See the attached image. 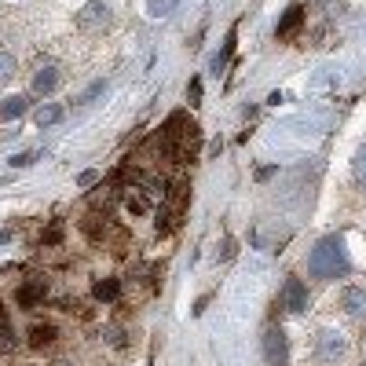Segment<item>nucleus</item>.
Segmentation results:
<instances>
[{
  "label": "nucleus",
  "mask_w": 366,
  "mask_h": 366,
  "mask_svg": "<svg viewBox=\"0 0 366 366\" xmlns=\"http://www.w3.org/2000/svg\"><path fill=\"white\" fill-rule=\"evenodd\" d=\"M198 143H202V132H198V125H194V121H187V114H173V117H168V125L162 128V147H165V154L176 165L194 162Z\"/></svg>",
  "instance_id": "nucleus-1"
},
{
  "label": "nucleus",
  "mask_w": 366,
  "mask_h": 366,
  "mask_svg": "<svg viewBox=\"0 0 366 366\" xmlns=\"http://www.w3.org/2000/svg\"><path fill=\"white\" fill-rule=\"evenodd\" d=\"M308 271L315 274V279H341V274L348 271V256H345L341 234H330V238H322L315 250H311Z\"/></svg>",
  "instance_id": "nucleus-2"
},
{
  "label": "nucleus",
  "mask_w": 366,
  "mask_h": 366,
  "mask_svg": "<svg viewBox=\"0 0 366 366\" xmlns=\"http://www.w3.org/2000/svg\"><path fill=\"white\" fill-rule=\"evenodd\" d=\"M154 198H158L154 183H136V187H128V194H125V209H128L132 216H143V213H150Z\"/></svg>",
  "instance_id": "nucleus-3"
},
{
  "label": "nucleus",
  "mask_w": 366,
  "mask_h": 366,
  "mask_svg": "<svg viewBox=\"0 0 366 366\" xmlns=\"http://www.w3.org/2000/svg\"><path fill=\"white\" fill-rule=\"evenodd\" d=\"M264 356L271 366H286L290 363V345H286V333L279 330V326H268L264 333Z\"/></svg>",
  "instance_id": "nucleus-4"
},
{
  "label": "nucleus",
  "mask_w": 366,
  "mask_h": 366,
  "mask_svg": "<svg viewBox=\"0 0 366 366\" xmlns=\"http://www.w3.org/2000/svg\"><path fill=\"white\" fill-rule=\"evenodd\" d=\"M279 304H282L286 311H293V315H297V311H304V308H308V286L300 282V279H286Z\"/></svg>",
  "instance_id": "nucleus-5"
},
{
  "label": "nucleus",
  "mask_w": 366,
  "mask_h": 366,
  "mask_svg": "<svg viewBox=\"0 0 366 366\" xmlns=\"http://www.w3.org/2000/svg\"><path fill=\"white\" fill-rule=\"evenodd\" d=\"M44 297H48V282H44V279H26V282L19 286V293H15L19 308H26V311H33Z\"/></svg>",
  "instance_id": "nucleus-6"
},
{
  "label": "nucleus",
  "mask_w": 366,
  "mask_h": 366,
  "mask_svg": "<svg viewBox=\"0 0 366 366\" xmlns=\"http://www.w3.org/2000/svg\"><path fill=\"white\" fill-rule=\"evenodd\" d=\"M341 308L348 311V315L363 319V315H366V290H359V286H348V290L341 293Z\"/></svg>",
  "instance_id": "nucleus-7"
},
{
  "label": "nucleus",
  "mask_w": 366,
  "mask_h": 366,
  "mask_svg": "<svg viewBox=\"0 0 366 366\" xmlns=\"http://www.w3.org/2000/svg\"><path fill=\"white\" fill-rule=\"evenodd\" d=\"M55 345V326L51 322H37V326H30V348H51Z\"/></svg>",
  "instance_id": "nucleus-8"
},
{
  "label": "nucleus",
  "mask_w": 366,
  "mask_h": 366,
  "mask_svg": "<svg viewBox=\"0 0 366 366\" xmlns=\"http://www.w3.org/2000/svg\"><path fill=\"white\" fill-rule=\"evenodd\" d=\"M300 26H304V8H300V4H293V8L282 15V22H279V37L286 41V37H293V33L300 30Z\"/></svg>",
  "instance_id": "nucleus-9"
},
{
  "label": "nucleus",
  "mask_w": 366,
  "mask_h": 366,
  "mask_svg": "<svg viewBox=\"0 0 366 366\" xmlns=\"http://www.w3.org/2000/svg\"><path fill=\"white\" fill-rule=\"evenodd\" d=\"M55 88H59V70L55 67L37 70V77H33V92H37V96H48V92H55Z\"/></svg>",
  "instance_id": "nucleus-10"
},
{
  "label": "nucleus",
  "mask_w": 366,
  "mask_h": 366,
  "mask_svg": "<svg viewBox=\"0 0 366 366\" xmlns=\"http://www.w3.org/2000/svg\"><path fill=\"white\" fill-rule=\"evenodd\" d=\"M341 351H345L341 333H322V337H319V356H322V359H337Z\"/></svg>",
  "instance_id": "nucleus-11"
},
{
  "label": "nucleus",
  "mask_w": 366,
  "mask_h": 366,
  "mask_svg": "<svg viewBox=\"0 0 366 366\" xmlns=\"http://www.w3.org/2000/svg\"><path fill=\"white\" fill-rule=\"evenodd\" d=\"M92 293H96V300L114 304V300L121 297V282H117V279H103V282H96V290H92Z\"/></svg>",
  "instance_id": "nucleus-12"
},
{
  "label": "nucleus",
  "mask_w": 366,
  "mask_h": 366,
  "mask_svg": "<svg viewBox=\"0 0 366 366\" xmlns=\"http://www.w3.org/2000/svg\"><path fill=\"white\" fill-rule=\"evenodd\" d=\"M62 121V107H55V103H44L41 110H37V125H59Z\"/></svg>",
  "instance_id": "nucleus-13"
},
{
  "label": "nucleus",
  "mask_w": 366,
  "mask_h": 366,
  "mask_svg": "<svg viewBox=\"0 0 366 366\" xmlns=\"http://www.w3.org/2000/svg\"><path fill=\"white\" fill-rule=\"evenodd\" d=\"M22 114H26V96L4 99V110H0V117H4V121H11V117H22Z\"/></svg>",
  "instance_id": "nucleus-14"
},
{
  "label": "nucleus",
  "mask_w": 366,
  "mask_h": 366,
  "mask_svg": "<svg viewBox=\"0 0 366 366\" xmlns=\"http://www.w3.org/2000/svg\"><path fill=\"white\" fill-rule=\"evenodd\" d=\"M15 77V55L0 48V81H11Z\"/></svg>",
  "instance_id": "nucleus-15"
},
{
  "label": "nucleus",
  "mask_w": 366,
  "mask_h": 366,
  "mask_svg": "<svg viewBox=\"0 0 366 366\" xmlns=\"http://www.w3.org/2000/svg\"><path fill=\"white\" fill-rule=\"evenodd\" d=\"M234 37H238V33L231 30V33H227V44H224V51H220V55L213 59V70H216V73H220V70L227 67V59H231V51H234Z\"/></svg>",
  "instance_id": "nucleus-16"
},
{
  "label": "nucleus",
  "mask_w": 366,
  "mask_h": 366,
  "mask_svg": "<svg viewBox=\"0 0 366 366\" xmlns=\"http://www.w3.org/2000/svg\"><path fill=\"white\" fill-rule=\"evenodd\" d=\"M180 0H150V15L154 19H165V15H173Z\"/></svg>",
  "instance_id": "nucleus-17"
},
{
  "label": "nucleus",
  "mask_w": 366,
  "mask_h": 366,
  "mask_svg": "<svg viewBox=\"0 0 366 366\" xmlns=\"http://www.w3.org/2000/svg\"><path fill=\"white\" fill-rule=\"evenodd\" d=\"M351 168H356V180H359V187L366 191V147H359V154H356V162H351Z\"/></svg>",
  "instance_id": "nucleus-18"
},
{
  "label": "nucleus",
  "mask_w": 366,
  "mask_h": 366,
  "mask_svg": "<svg viewBox=\"0 0 366 366\" xmlns=\"http://www.w3.org/2000/svg\"><path fill=\"white\" fill-rule=\"evenodd\" d=\"M59 234H62V227H59V224H51V231L44 234V242H48V245H55V242H59Z\"/></svg>",
  "instance_id": "nucleus-19"
},
{
  "label": "nucleus",
  "mask_w": 366,
  "mask_h": 366,
  "mask_svg": "<svg viewBox=\"0 0 366 366\" xmlns=\"http://www.w3.org/2000/svg\"><path fill=\"white\" fill-rule=\"evenodd\" d=\"M234 253H238V250H234V238H224V253H220V256H224V260H231Z\"/></svg>",
  "instance_id": "nucleus-20"
},
{
  "label": "nucleus",
  "mask_w": 366,
  "mask_h": 366,
  "mask_svg": "<svg viewBox=\"0 0 366 366\" xmlns=\"http://www.w3.org/2000/svg\"><path fill=\"white\" fill-rule=\"evenodd\" d=\"M30 162H33V154H19V158H11V165H19V168H26Z\"/></svg>",
  "instance_id": "nucleus-21"
},
{
  "label": "nucleus",
  "mask_w": 366,
  "mask_h": 366,
  "mask_svg": "<svg viewBox=\"0 0 366 366\" xmlns=\"http://www.w3.org/2000/svg\"><path fill=\"white\" fill-rule=\"evenodd\" d=\"M77 183H81V187H92V183H96V173H81V180H77Z\"/></svg>",
  "instance_id": "nucleus-22"
},
{
  "label": "nucleus",
  "mask_w": 366,
  "mask_h": 366,
  "mask_svg": "<svg viewBox=\"0 0 366 366\" xmlns=\"http://www.w3.org/2000/svg\"><path fill=\"white\" fill-rule=\"evenodd\" d=\"M191 99H194V103L202 99V85H198V81H191Z\"/></svg>",
  "instance_id": "nucleus-23"
}]
</instances>
